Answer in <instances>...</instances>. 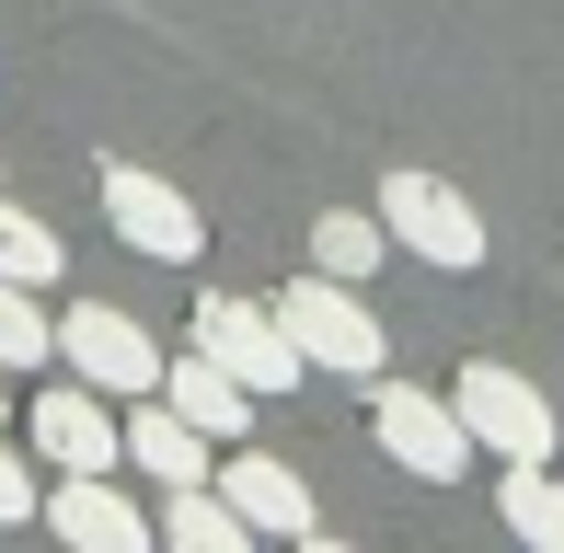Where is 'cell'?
Masks as SVG:
<instances>
[{
    "label": "cell",
    "instance_id": "cell-6",
    "mask_svg": "<svg viewBox=\"0 0 564 553\" xmlns=\"http://www.w3.org/2000/svg\"><path fill=\"white\" fill-rule=\"evenodd\" d=\"M58 369H82L105 404H150V392H162V346H150L127 312H105V300L58 312Z\"/></svg>",
    "mask_w": 564,
    "mask_h": 553
},
{
    "label": "cell",
    "instance_id": "cell-13",
    "mask_svg": "<svg viewBox=\"0 0 564 553\" xmlns=\"http://www.w3.org/2000/svg\"><path fill=\"white\" fill-rule=\"evenodd\" d=\"M496 519H507V542H530V553H564V473H553V462H507V485H496Z\"/></svg>",
    "mask_w": 564,
    "mask_h": 553
},
{
    "label": "cell",
    "instance_id": "cell-15",
    "mask_svg": "<svg viewBox=\"0 0 564 553\" xmlns=\"http://www.w3.org/2000/svg\"><path fill=\"white\" fill-rule=\"evenodd\" d=\"M380 242H392V231H380L369 208H335V219L312 231V265H323V276H346V289H357V276H380Z\"/></svg>",
    "mask_w": 564,
    "mask_h": 553
},
{
    "label": "cell",
    "instance_id": "cell-12",
    "mask_svg": "<svg viewBox=\"0 0 564 553\" xmlns=\"http://www.w3.org/2000/svg\"><path fill=\"white\" fill-rule=\"evenodd\" d=\"M208 449H219V438H208V426H185L162 392H150V404H127V462H139L150 485H208V473H219Z\"/></svg>",
    "mask_w": 564,
    "mask_h": 553
},
{
    "label": "cell",
    "instance_id": "cell-7",
    "mask_svg": "<svg viewBox=\"0 0 564 553\" xmlns=\"http://www.w3.org/2000/svg\"><path fill=\"white\" fill-rule=\"evenodd\" d=\"M105 219H116L127 254H150V265H196V242H208L196 196L162 185V173H139V162H105Z\"/></svg>",
    "mask_w": 564,
    "mask_h": 553
},
{
    "label": "cell",
    "instance_id": "cell-3",
    "mask_svg": "<svg viewBox=\"0 0 564 553\" xmlns=\"http://www.w3.org/2000/svg\"><path fill=\"white\" fill-rule=\"evenodd\" d=\"M369 438H380V462H403L415 485H460V473H473V426H460L449 392L369 381Z\"/></svg>",
    "mask_w": 564,
    "mask_h": 553
},
{
    "label": "cell",
    "instance_id": "cell-10",
    "mask_svg": "<svg viewBox=\"0 0 564 553\" xmlns=\"http://www.w3.org/2000/svg\"><path fill=\"white\" fill-rule=\"evenodd\" d=\"M46 531H58L69 553H162V531H150L139 508H127L105 473H69V485L46 496Z\"/></svg>",
    "mask_w": 564,
    "mask_h": 553
},
{
    "label": "cell",
    "instance_id": "cell-5",
    "mask_svg": "<svg viewBox=\"0 0 564 553\" xmlns=\"http://www.w3.org/2000/svg\"><path fill=\"white\" fill-rule=\"evenodd\" d=\"M185 346H208V358L253 392V404H265V392H289V381H312V358L289 346V323L253 312V300H219V289L196 300V335H185Z\"/></svg>",
    "mask_w": 564,
    "mask_h": 553
},
{
    "label": "cell",
    "instance_id": "cell-9",
    "mask_svg": "<svg viewBox=\"0 0 564 553\" xmlns=\"http://www.w3.org/2000/svg\"><path fill=\"white\" fill-rule=\"evenodd\" d=\"M208 485H219L230 508L253 519V542H300V531H323V508H312V473H300V462H276V449H253V438L230 449Z\"/></svg>",
    "mask_w": 564,
    "mask_h": 553
},
{
    "label": "cell",
    "instance_id": "cell-18",
    "mask_svg": "<svg viewBox=\"0 0 564 553\" xmlns=\"http://www.w3.org/2000/svg\"><path fill=\"white\" fill-rule=\"evenodd\" d=\"M35 508H46V496H35V473H23L12 449H0V531H23V519H35Z\"/></svg>",
    "mask_w": 564,
    "mask_h": 553
},
{
    "label": "cell",
    "instance_id": "cell-8",
    "mask_svg": "<svg viewBox=\"0 0 564 553\" xmlns=\"http://www.w3.org/2000/svg\"><path fill=\"white\" fill-rule=\"evenodd\" d=\"M23 438H35L58 473H116L127 462V404H105L93 381H58V392H35Z\"/></svg>",
    "mask_w": 564,
    "mask_h": 553
},
{
    "label": "cell",
    "instance_id": "cell-19",
    "mask_svg": "<svg viewBox=\"0 0 564 553\" xmlns=\"http://www.w3.org/2000/svg\"><path fill=\"white\" fill-rule=\"evenodd\" d=\"M289 553H357V542H335V531H300V542H289Z\"/></svg>",
    "mask_w": 564,
    "mask_h": 553
},
{
    "label": "cell",
    "instance_id": "cell-16",
    "mask_svg": "<svg viewBox=\"0 0 564 553\" xmlns=\"http://www.w3.org/2000/svg\"><path fill=\"white\" fill-rule=\"evenodd\" d=\"M0 369H58V323L35 312V289L0 276Z\"/></svg>",
    "mask_w": 564,
    "mask_h": 553
},
{
    "label": "cell",
    "instance_id": "cell-1",
    "mask_svg": "<svg viewBox=\"0 0 564 553\" xmlns=\"http://www.w3.org/2000/svg\"><path fill=\"white\" fill-rule=\"evenodd\" d=\"M276 323H289V346L312 369H335V381H380V369H392L380 312L346 289V276H289V289H276Z\"/></svg>",
    "mask_w": 564,
    "mask_h": 553
},
{
    "label": "cell",
    "instance_id": "cell-14",
    "mask_svg": "<svg viewBox=\"0 0 564 553\" xmlns=\"http://www.w3.org/2000/svg\"><path fill=\"white\" fill-rule=\"evenodd\" d=\"M162 553H253V519L230 508L219 485H173V508H162Z\"/></svg>",
    "mask_w": 564,
    "mask_h": 553
},
{
    "label": "cell",
    "instance_id": "cell-2",
    "mask_svg": "<svg viewBox=\"0 0 564 553\" xmlns=\"http://www.w3.org/2000/svg\"><path fill=\"white\" fill-rule=\"evenodd\" d=\"M449 404H460V426H473V449H496V462H553V449H564V415L542 404L530 369L473 358V369L449 381Z\"/></svg>",
    "mask_w": 564,
    "mask_h": 553
},
{
    "label": "cell",
    "instance_id": "cell-17",
    "mask_svg": "<svg viewBox=\"0 0 564 553\" xmlns=\"http://www.w3.org/2000/svg\"><path fill=\"white\" fill-rule=\"evenodd\" d=\"M0 276H12V289H46V276H58V231L23 219V208H0Z\"/></svg>",
    "mask_w": 564,
    "mask_h": 553
},
{
    "label": "cell",
    "instance_id": "cell-4",
    "mask_svg": "<svg viewBox=\"0 0 564 553\" xmlns=\"http://www.w3.org/2000/svg\"><path fill=\"white\" fill-rule=\"evenodd\" d=\"M380 231H392L415 265H438V276L484 265V219H473V196L438 185V173H380Z\"/></svg>",
    "mask_w": 564,
    "mask_h": 553
},
{
    "label": "cell",
    "instance_id": "cell-11",
    "mask_svg": "<svg viewBox=\"0 0 564 553\" xmlns=\"http://www.w3.org/2000/svg\"><path fill=\"white\" fill-rule=\"evenodd\" d=\"M162 404L185 415V426H208L219 449H242V438H253V392L230 381V369L208 358V346H185V358H162Z\"/></svg>",
    "mask_w": 564,
    "mask_h": 553
},
{
    "label": "cell",
    "instance_id": "cell-20",
    "mask_svg": "<svg viewBox=\"0 0 564 553\" xmlns=\"http://www.w3.org/2000/svg\"><path fill=\"white\" fill-rule=\"evenodd\" d=\"M0 415H12V392H0Z\"/></svg>",
    "mask_w": 564,
    "mask_h": 553
}]
</instances>
